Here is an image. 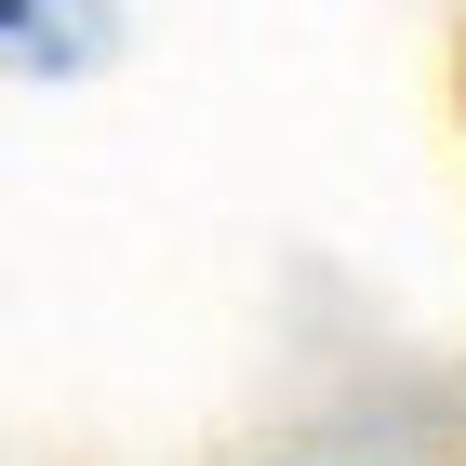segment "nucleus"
I'll return each instance as SVG.
<instances>
[{"label":"nucleus","instance_id":"obj_1","mask_svg":"<svg viewBox=\"0 0 466 466\" xmlns=\"http://www.w3.org/2000/svg\"><path fill=\"white\" fill-rule=\"evenodd\" d=\"M94 54H107V0H0V67L80 80Z\"/></svg>","mask_w":466,"mask_h":466}]
</instances>
